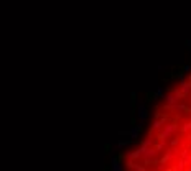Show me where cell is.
Segmentation results:
<instances>
[{"label":"cell","instance_id":"1","mask_svg":"<svg viewBox=\"0 0 191 171\" xmlns=\"http://www.w3.org/2000/svg\"><path fill=\"white\" fill-rule=\"evenodd\" d=\"M176 132H178V125H176V124H173V122H172V124H165L163 128H161V132L158 133V138H157V140L166 141L170 137H173Z\"/></svg>","mask_w":191,"mask_h":171},{"label":"cell","instance_id":"2","mask_svg":"<svg viewBox=\"0 0 191 171\" xmlns=\"http://www.w3.org/2000/svg\"><path fill=\"white\" fill-rule=\"evenodd\" d=\"M158 152L153 146H143V150H142V158L145 160V165H148L150 161H153L157 158Z\"/></svg>","mask_w":191,"mask_h":171},{"label":"cell","instance_id":"3","mask_svg":"<svg viewBox=\"0 0 191 171\" xmlns=\"http://www.w3.org/2000/svg\"><path fill=\"white\" fill-rule=\"evenodd\" d=\"M181 97H183V94H181L180 91H173V92H170V94H166L163 99H165L166 105H173V104H176Z\"/></svg>","mask_w":191,"mask_h":171},{"label":"cell","instance_id":"4","mask_svg":"<svg viewBox=\"0 0 191 171\" xmlns=\"http://www.w3.org/2000/svg\"><path fill=\"white\" fill-rule=\"evenodd\" d=\"M142 128H143V122H139V125H133V128L127 132V135H130L132 140H139V133L142 132Z\"/></svg>","mask_w":191,"mask_h":171},{"label":"cell","instance_id":"5","mask_svg":"<svg viewBox=\"0 0 191 171\" xmlns=\"http://www.w3.org/2000/svg\"><path fill=\"white\" fill-rule=\"evenodd\" d=\"M137 115H139L140 122H145L148 119V110H147V107H145L143 104H139V107H137Z\"/></svg>","mask_w":191,"mask_h":171},{"label":"cell","instance_id":"6","mask_svg":"<svg viewBox=\"0 0 191 171\" xmlns=\"http://www.w3.org/2000/svg\"><path fill=\"white\" fill-rule=\"evenodd\" d=\"M124 163L119 161L117 156H112V166H111V171H124Z\"/></svg>","mask_w":191,"mask_h":171},{"label":"cell","instance_id":"7","mask_svg":"<svg viewBox=\"0 0 191 171\" xmlns=\"http://www.w3.org/2000/svg\"><path fill=\"white\" fill-rule=\"evenodd\" d=\"M180 158H181L183 161H185L186 168H188V166H191V150H183V152L180 153Z\"/></svg>","mask_w":191,"mask_h":171},{"label":"cell","instance_id":"8","mask_svg":"<svg viewBox=\"0 0 191 171\" xmlns=\"http://www.w3.org/2000/svg\"><path fill=\"white\" fill-rule=\"evenodd\" d=\"M175 155H176V150H168L163 156H161V160H160V163H163V165H166L170 160H173L175 158Z\"/></svg>","mask_w":191,"mask_h":171},{"label":"cell","instance_id":"9","mask_svg":"<svg viewBox=\"0 0 191 171\" xmlns=\"http://www.w3.org/2000/svg\"><path fill=\"white\" fill-rule=\"evenodd\" d=\"M180 92L183 96H188L191 92V81L189 82H185V81H181V86H180Z\"/></svg>","mask_w":191,"mask_h":171},{"label":"cell","instance_id":"10","mask_svg":"<svg viewBox=\"0 0 191 171\" xmlns=\"http://www.w3.org/2000/svg\"><path fill=\"white\" fill-rule=\"evenodd\" d=\"M165 122H166V115H165V117H158V119H157L155 122H153L152 130H160V128L165 125Z\"/></svg>","mask_w":191,"mask_h":171},{"label":"cell","instance_id":"11","mask_svg":"<svg viewBox=\"0 0 191 171\" xmlns=\"http://www.w3.org/2000/svg\"><path fill=\"white\" fill-rule=\"evenodd\" d=\"M165 109H168V110H175V112H185L186 110V105H183V104H173V105H166Z\"/></svg>","mask_w":191,"mask_h":171},{"label":"cell","instance_id":"12","mask_svg":"<svg viewBox=\"0 0 191 171\" xmlns=\"http://www.w3.org/2000/svg\"><path fill=\"white\" fill-rule=\"evenodd\" d=\"M153 148H155L158 153H160L161 150H165V148H166V141H163V140H158L157 143H153Z\"/></svg>","mask_w":191,"mask_h":171},{"label":"cell","instance_id":"13","mask_svg":"<svg viewBox=\"0 0 191 171\" xmlns=\"http://www.w3.org/2000/svg\"><path fill=\"white\" fill-rule=\"evenodd\" d=\"M132 143V140H119V143H117V148L119 150H124V148H127L129 145Z\"/></svg>","mask_w":191,"mask_h":171},{"label":"cell","instance_id":"14","mask_svg":"<svg viewBox=\"0 0 191 171\" xmlns=\"http://www.w3.org/2000/svg\"><path fill=\"white\" fill-rule=\"evenodd\" d=\"M185 169H186V165H185V161L180 158V160H178V165L175 166V171H185Z\"/></svg>","mask_w":191,"mask_h":171},{"label":"cell","instance_id":"15","mask_svg":"<svg viewBox=\"0 0 191 171\" xmlns=\"http://www.w3.org/2000/svg\"><path fill=\"white\" fill-rule=\"evenodd\" d=\"M153 143H155V140H153V138L148 135L147 140H143V141H142V146H153Z\"/></svg>","mask_w":191,"mask_h":171},{"label":"cell","instance_id":"16","mask_svg":"<svg viewBox=\"0 0 191 171\" xmlns=\"http://www.w3.org/2000/svg\"><path fill=\"white\" fill-rule=\"evenodd\" d=\"M180 130H181V132H189V130H191V122H186V124H183L181 125V127H180Z\"/></svg>","mask_w":191,"mask_h":171},{"label":"cell","instance_id":"17","mask_svg":"<svg viewBox=\"0 0 191 171\" xmlns=\"http://www.w3.org/2000/svg\"><path fill=\"white\" fill-rule=\"evenodd\" d=\"M163 94H165V89L160 86V87H157V92H155V96H153V99H157V97H160V96H163Z\"/></svg>","mask_w":191,"mask_h":171},{"label":"cell","instance_id":"18","mask_svg":"<svg viewBox=\"0 0 191 171\" xmlns=\"http://www.w3.org/2000/svg\"><path fill=\"white\" fill-rule=\"evenodd\" d=\"M178 143H180V138H175V140L172 141V146H176Z\"/></svg>","mask_w":191,"mask_h":171},{"label":"cell","instance_id":"19","mask_svg":"<svg viewBox=\"0 0 191 171\" xmlns=\"http://www.w3.org/2000/svg\"><path fill=\"white\" fill-rule=\"evenodd\" d=\"M158 171H165V165H163V163H160V165H158Z\"/></svg>","mask_w":191,"mask_h":171},{"label":"cell","instance_id":"20","mask_svg":"<svg viewBox=\"0 0 191 171\" xmlns=\"http://www.w3.org/2000/svg\"><path fill=\"white\" fill-rule=\"evenodd\" d=\"M186 44H188V46H189V50H191V40H188V41H186Z\"/></svg>","mask_w":191,"mask_h":171},{"label":"cell","instance_id":"21","mask_svg":"<svg viewBox=\"0 0 191 171\" xmlns=\"http://www.w3.org/2000/svg\"><path fill=\"white\" fill-rule=\"evenodd\" d=\"M189 104H191V97H189Z\"/></svg>","mask_w":191,"mask_h":171}]
</instances>
